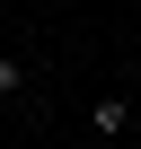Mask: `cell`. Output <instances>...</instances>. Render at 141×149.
Instances as JSON below:
<instances>
[{
    "mask_svg": "<svg viewBox=\"0 0 141 149\" xmlns=\"http://www.w3.org/2000/svg\"><path fill=\"white\" fill-rule=\"evenodd\" d=\"M132 114H141L132 97H97V105H88V132H97V140H123V132H132Z\"/></svg>",
    "mask_w": 141,
    "mask_h": 149,
    "instance_id": "1",
    "label": "cell"
},
{
    "mask_svg": "<svg viewBox=\"0 0 141 149\" xmlns=\"http://www.w3.org/2000/svg\"><path fill=\"white\" fill-rule=\"evenodd\" d=\"M18 88H27V61H9V53H0V105H9Z\"/></svg>",
    "mask_w": 141,
    "mask_h": 149,
    "instance_id": "2",
    "label": "cell"
}]
</instances>
